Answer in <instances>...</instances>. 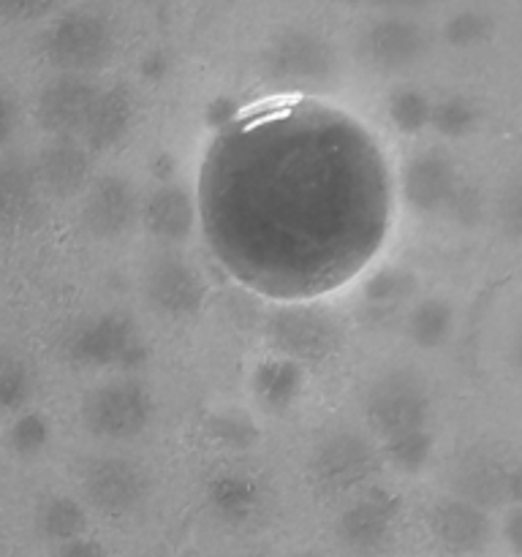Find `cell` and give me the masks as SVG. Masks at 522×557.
<instances>
[{"mask_svg": "<svg viewBox=\"0 0 522 557\" xmlns=\"http://www.w3.org/2000/svg\"><path fill=\"white\" fill-rule=\"evenodd\" d=\"M63 357L82 368H139L147 359L136 321L125 313H98L76 321L60 341Z\"/></svg>", "mask_w": 522, "mask_h": 557, "instance_id": "1", "label": "cell"}, {"mask_svg": "<svg viewBox=\"0 0 522 557\" xmlns=\"http://www.w3.org/2000/svg\"><path fill=\"white\" fill-rule=\"evenodd\" d=\"M266 341L277 357L294 364H319L340 348V321L324 308L313 305H291L281 308L266 321Z\"/></svg>", "mask_w": 522, "mask_h": 557, "instance_id": "2", "label": "cell"}, {"mask_svg": "<svg viewBox=\"0 0 522 557\" xmlns=\"http://www.w3.org/2000/svg\"><path fill=\"white\" fill-rule=\"evenodd\" d=\"M156 403L145 384L134 379H117L98 384L82 400V424L90 435L103 441H130L145 433Z\"/></svg>", "mask_w": 522, "mask_h": 557, "instance_id": "3", "label": "cell"}, {"mask_svg": "<svg viewBox=\"0 0 522 557\" xmlns=\"http://www.w3.org/2000/svg\"><path fill=\"white\" fill-rule=\"evenodd\" d=\"M44 52L60 74L90 76L112 58L114 33L103 16L92 11H71L49 27Z\"/></svg>", "mask_w": 522, "mask_h": 557, "instance_id": "4", "label": "cell"}, {"mask_svg": "<svg viewBox=\"0 0 522 557\" xmlns=\"http://www.w3.org/2000/svg\"><path fill=\"white\" fill-rule=\"evenodd\" d=\"M381 455L364 435L340 430L319 441L310 455V482L321 495H348L378 473Z\"/></svg>", "mask_w": 522, "mask_h": 557, "instance_id": "5", "label": "cell"}, {"mask_svg": "<svg viewBox=\"0 0 522 557\" xmlns=\"http://www.w3.org/2000/svg\"><path fill=\"white\" fill-rule=\"evenodd\" d=\"M364 413L373 433L384 441L411 430H424L430 417L427 386L411 370H391L370 384L364 395Z\"/></svg>", "mask_w": 522, "mask_h": 557, "instance_id": "6", "label": "cell"}, {"mask_svg": "<svg viewBox=\"0 0 522 557\" xmlns=\"http://www.w3.org/2000/svg\"><path fill=\"white\" fill-rule=\"evenodd\" d=\"M270 82L286 90H319L332 82L337 71L335 49L308 30H288L272 41L264 54Z\"/></svg>", "mask_w": 522, "mask_h": 557, "instance_id": "7", "label": "cell"}, {"mask_svg": "<svg viewBox=\"0 0 522 557\" xmlns=\"http://www.w3.org/2000/svg\"><path fill=\"white\" fill-rule=\"evenodd\" d=\"M87 504L107 517H128L145 506L150 479L125 457H96L79 473Z\"/></svg>", "mask_w": 522, "mask_h": 557, "instance_id": "8", "label": "cell"}, {"mask_svg": "<svg viewBox=\"0 0 522 557\" xmlns=\"http://www.w3.org/2000/svg\"><path fill=\"white\" fill-rule=\"evenodd\" d=\"M141 292L147 305L163 319H188L207 297L199 270L177 253H158L147 261Z\"/></svg>", "mask_w": 522, "mask_h": 557, "instance_id": "9", "label": "cell"}, {"mask_svg": "<svg viewBox=\"0 0 522 557\" xmlns=\"http://www.w3.org/2000/svg\"><path fill=\"white\" fill-rule=\"evenodd\" d=\"M449 487L455 498L489 511L493 506L506 504V500L514 504L520 498V473L489 451L471 449L457 457L451 466Z\"/></svg>", "mask_w": 522, "mask_h": 557, "instance_id": "10", "label": "cell"}, {"mask_svg": "<svg viewBox=\"0 0 522 557\" xmlns=\"http://www.w3.org/2000/svg\"><path fill=\"white\" fill-rule=\"evenodd\" d=\"M397 520L395 495L384 490H370L364 498L348 506L337 520V542L346 553L373 557L384 553L391 542Z\"/></svg>", "mask_w": 522, "mask_h": 557, "instance_id": "11", "label": "cell"}, {"mask_svg": "<svg viewBox=\"0 0 522 557\" xmlns=\"http://www.w3.org/2000/svg\"><path fill=\"white\" fill-rule=\"evenodd\" d=\"M101 87L90 76L60 74L38 92L36 120L49 136H79Z\"/></svg>", "mask_w": 522, "mask_h": 557, "instance_id": "12", "label": "cell"}, {"mask_svg": "<svg viewBox=\"0 0 522 557\" xmlns=\"http://www.w3.org/2000/svg\"><path fill=\"white\" fill-rule=\"evenodd\" d=\"M136 215H139V201H136V190L128 180L107 174V177L92 180L85 188L82 223L92 237L117 239L120 234L134 226Z\"/></svg>", "mask_w": 522, "mask_h": 557, "instance_id": "13", "label": "cell"}, {"mask_svg": "<svg viewBox=\"0 0 522 557\" xmlns=\"http://www.w3.org/2000/svg\"><path fill=\"white\" fill-rule=\"evenodd\" d=\"M362 58L381 74H400L413 69L424 54V33L417 22L402 16H386L364 30Z\"/></svg>", "mask_w": 522, "mask_h": 557, "instance_id": "14", "label": "cell"}, {"mask_svg": "<svg viewBox=\"0 0 522 557\" xmlns=\"http://www.w3.org/2000/svg\"><path fill=\"white\" fill-rule=\"evenodd\" d=\"M460 183L462 180L451 158L438 150L419 152L402 169V196L408 207L422 215L444 212Z\"/></svg>", "mask_w": 522, "mask_h": 557, "instance_id": "15", "label": "cell"}, {"mask_svg": "<svg viewBox=\"0 0 522 557\" xmlns=\"http://www.w3.org/2000/svg\"><path fill=\"white\" fill-rule=\"evenodd\" d=\"M427 525L435 542L451 555H476L493 539V522L487 511L455 495L438 500L430 509Z\"/></svg>", "mask_w": 522, "mask_h": 557, "instance_id": "16", "label": "cell"}, {"mask_svg": "<svg viewBox=\"0 0 522 557\" xmlns=\"http://www.w3.org/2000/svg\"><path fill=\"white\" fill-rule=\"evenodd\" d=\"M90 150L76 136H52L33 172L49 194L69 199L90 185Z\"/></svg>", "mask_w": 522, "mask_h": 557, "instance_id": "17", "label": "cell"}, {"mask_svg": "<svg viewBox=\"0 0 522 557\" xmlns=\"http://www.w3.org/2000/svg\"><path fill=\"white\" fill-rule=\"evenodd\" d=\"M145 228L161 243H183L194 228V199L179 183H163L141 207Z\"/></svg>", "mask_w": 522, "mask_h": 557, "instance_id": "18", "label": "cell"}, {"mask_svg": "<svg viewBox=\"0 0 522 557\" xmlns=\"http://www.w3.org/2000/svg\"><path fill=\"white\" fill-rule=\"evenodd\" d=\"M134 112L136 101L134 92H130L128 87L117 85L112 87V90H101L90 117H87L85 128L79 131L76 139H79L90 152L109 150V147H114L125 134H128L130 123H134Z\"/></svg>", "mask_w": 522, "mask_h": 557, "instance_id": "19", "label": "cell"}, {"mask_svg": "<svg viewBox=\"0 0 522 557\" xmlns=\"http://www.w3.org/2000/svg\"><path fill=\"white\" fill-rule=\"evenodd\" d=\"M207 504L212 515L226 525H248L264 504V490L243 471L217 473L207 484Z\"/></svg>", "mask_w": 522, "mask_h": 557, "instance_id": "20", "label": "cell"}, {"mask_svg": "<svg viewBox=\"0 0 522 557\" xmlns=\"http://www.w3.org/2000/svg\"><path fill=\"white\" fill-rule=\"evenodd\" d=\"M36 172L16 156H0V228H20L38 212Z\"/></svg>", "mask_w": 522, "mask_h": 557, "instance_id": "21", "label": "cell"}, {"mask_svg": "<svg viewBox=\"0 0 522 557\" xmlns=\"http://www.w3.org/2000/svg\"><path fill=\"white\" fill-rule=\"evenodd\" d=\"M302 368L283 357H272L261 362L253 373L256 400L270 411H286L302 392Z\"/></svg>", "mask_w": 522, "mask_h": 557, "instance_id": "22", "label": "cell"}, {"mask_svg": "<svg viewBox=\"0 0 522 557\" xmlns=\"http://www.w3.org/2000/svg\"><path fill=\"white\" fill-rule=\"evenodd\" d=\"M417 292V277L397 267H384V270L373 272L370 281L364 283L362 297L364 310H368L370 321H389L400 310L411 294Z\"/></svg>", "mask_w": 522, "mask_h": 557, "instance_id": "23", "label": "cell"}, {"mask_svg": "<svg viewBox=\"0 0 522 557\" xmlns=\"http://www.w3.org/2000/svg\"><path fill=\"white\" fill-rule=\"evenodd\" d=\"M36 531L49 544H65L87 533V511L79 500L65 495H49L36 509Z\"/></svg>", "mask_w": 522, "mask_h": 557, "instance_id": "24", "label": "cell"}, {"mask_svg": "<svg viewBox=\"0 0 522 557\" xmlns=\"http://www.w3.org/2000/svg\"><path fill=\"white\" fill-rule=\"evenodd\" d=\"M451 326H455V310L446 299H422V302L413 305V310L406 319V335L411 337L413 346L424 348H438L444 346L446 337L451 335Z\"/></svg>", "mask_w": 522, "mask_h": 557, "instance_id": "25", "label": "cell"}, {"mask_svg": "<svg viewBox=\"0 0 522 557\" xmlns=\"http://www.w3.org/2000/svg\"><path fill=\"white\" fill-rule=\"evenodd\" d=\"M430 455H433V435L427 433V428L384 441V460L400 473H419L427 466Z\"/></svg>", "mask_w": 522, "mask_h": 557, "instance_id": "26", "label": "cell"}, {"mask_svg": "<svg viewBox=\"0 0 522 557\" xmlns=\"http://www.w3.org/2000/svg\"><path fill=\"white\" fill-rule=\"evenodd\" d=\"M33 395V373L16 354H0V413L22 411Z\"/></svg>", "mask_w": 522, "mask_h": 557, "instance_id": "27", "label": "cell"}, {"mask_svg": "<svg viewBox=\"0 0 522 557\" xmlns=\"http://www.w3.org/2000/svg\"><path fill=\"white\" fill-rule=\"evenodd\" d=\"M430 125H433L440 136H449V139H462V136L473 134V128L478 125V109H476V103L468 101V98H462V96L440 98L438 103H433V112H430Z\"/></svg>", "mask_w": 522, "mask_h": 557, "instance_id": "28", "label": "cell"}, {"mask_svg": "<svg viewBox=\"0 0 522 557\" xmlns=\"http://www.w3.org/2000/svg\"><path fill=\"white\" fill-rule=\"evenodd\" d=\"M433 103L417 87H400L389 98V120L400 134H419L430 125Z\"/></svg>", "mask_w": 522, "mask_h": 557, "instance_id": "29", "label": "cell"}, {"mask_svg": "<svg viewBox=\"0 0 522 557\" xmlns=\"http://www.w3.org/2000/svg\"><path fill=\"white\" fill-rule=\"evenodd\" d=\"M49 444V422L41 413H20L9 430V446L20 457H36Z\"/></svg>", "mask_w": 522, "mask_h": 557, "instance_id": "30", "label": "cell"}, {"mask_svg": "<svg viewBox=\"0 0 522 557\" xmlns=\"http://www.w3.org/2000/svg\"><path fill=\"white\" fill-rule=\"evenodd\" d=\"M489 33H493V22L484 14H478V11H460V14L451 16L444 27L446 41L457 49L484 44L489 38Z\"/></svg>", "mask_w": 522, "mask_h": 557, "instance_id": "31", "label": "cell"}, {"mask_svg": "<svg viewBox=\"0 0 522 557\" xmlns=\"http://www.w3.org/2000/svg\"><path fill=\"white\" fill-rule=\"evenodd\" d=\"M446 215L451 218L460 226H476L484 215V196L476 185L460 183L457 185L455 196H451L449 207H446Z\"/></svg>", "mask_w": 522, "mask_h": 557, "instance_id": "32", "label": "cell"}, {"mask_svg": "<svg viewBox=\"0 0 522 557\" xmlns=\"http://www.w3.org/2000/svg\"><path fill=\"white\" fill-rule=\"evenodd\" d=\"M207 430H210L212 438L232 446L250 444L256 435L253 424L245 417H239V413H215V417H210V422H207Z\"/></svg>", "mask_w": 522, "mask_h": 557, "instance_id": "33", "label": "cell"}, {"mask_svg": "<svg viewBox=\"0 0 522 557\" xmlns=\"http://www.w3.org/2000/svg\"><path fill=\"white\" fill-rule=\"evenodd\" d=\"M60 0H0V16L11 22H30L49 14Z\"/></svg>", "mask_w": 522, "mask_h": 557, "instance_id": "34", "label": "cell"}, {"mask_svg": "<svg viewBox=\"0 0 522 557\" xmlns=\"http://www.w3.org/2000/svg\"><path fill=\"white\" fill-rule=\"evenodd\" d=\"M500 226H504V232L509 234L511 239L520 237V226H522V201H520V188H511L509 194H506V199L500 201Z\"/></svg>", "mask_w": 522, "mask_h": 557, "instance_id": "35", "label": "cell"}, {"mask_svg": "<svg viewBox=\"0 0 522 557\" xmlns=\"http://www.w3.org/2000/svg\"><path fill=\"white\" fill-rule=\"evenodd\" d=\"M54 557H107V549L96 542V539H71V542L58 544L54 547Z\"/></svg>", "mask_w": 522, "mask_h": 557, "instance_id": "36", "label": "cell"}, {"mask_svg": "<svg viewBox=\"0 0 522 557\" xmlns=\"http://www.w3.org/2000/svg\"><path fill=\"white\" fill-rule=\"evenodd\" d=\"M504 536H506V542H509V547L514 549V553H520L522 549V515L517 506L509 511V517H506Z\"/></svg>", "mask_w": 522, "mask_h": 557, "instance_id": "37", "label": "cell"}, {"mask_svg": "<svg viewBox=\"0 0 522 557\" xmlns=\"http://www.w3.org/2000/svg\"><path fill=\"white\" fill-rule=\"evenodd\" d=\"M11 134H14V107H11L9 96L0 90V147H5Z\"/></svg>", "mask_w": 522, "mask_h": 557, "instance_id": "38", "label": "cell"}, {"mask_svg": "<svg viewBox=\"0 0 522 557\" xmlns=\"http://www.w3.org/2000/svg\"><path fill=\"white\" fill-rule=\"evenodd\" d=\"M375 3L391 11H411V9H422V5H427L430 0H375Z\"/></svg>", "mask_w": 522, "mask_h": 557, "instance_id": "39", "label": "cell"}, {"mask_svg": "<svg viewBox=\"0 0 522 557\" xmlns=\"http://www.w3.org/2000/svg\"><path fill=\"white\" fill-rule=\"evenodd\" d=\"M346 3H359V0H346Z\"/></svg>", "mask_w": 522, "mask_h": 557, "instance_id": "40", "label": "cell"}, {"mask_svg": "<svg viewBox=\"0 0 522 557\" xmlns=\"http://www.w3.org/2000/svg\"><path fill=\"white\" fill-rule=\"evenodd\" d=\"M304 557H319V555H304Z\"/></svg>", "mask_w": 522, "mask_h": 557, "instance_id": "41", "label": "cell"}]
</instances>
